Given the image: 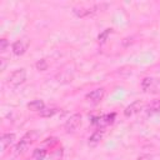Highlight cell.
<instances>
[{
  "label": "cell",
  "instance_id": "obj_15",
  "mask_svg": "<svg viewBox=\"0 0 160 160\" xmlns=\"http://www.w3.org/2000/svg\"><path fill=\"white\" fill-rule=\"evenodd\" d=\"M112 29L111 28H108V29H105V30H102L99 35H98V41H99V44H104L106 40H108V38H109V35L110 34H112Z\"/></svg>",
  "mask_w": 160,
  "mask_h": 160
},
{
  "label": "cell",
  "instance_id": "obj_16",
  "mask_svg": "<svg viewBox=\"0 0 160 160\" xmlns=\"http://www.w3.org/2000/svg\"><path fill=\"white\" fill-rule=\"evenodd\" d=\"M58 111H59V110H58L56 108H44V109L39 112V115H40L41 118H51V116L55 115Z\"/></svg>",
  "mask_w": 160,
  "mask_h": 160
},
{
  "label": "cell",
  "instance_id": "obj_4",
  "mask_svg": "<svg viewBox=\"0 0 160 160\" xmlns=\"http://www.w3.org/2000/svg\"><path fill=\"white\" fill-rule=\"evenodd\" d=\"M115 118H116V112H110V114H105V115H101L98 118H92L91 122L94 125H96L98 129H104V128L111 125L115 121Z\"/></svg>",
  "mask_w": 160,
  "mask_h": 160
},
{
  "label": "cell",
  "instance_id": "obj_5",
  "mask_svg": "<svg viewBox=\"0 0 160 160\" xmlns=\"http://www.w3.org/2000/svg\"><path fill=\"white\" fill-rule=\"evenodd\" d=\"M29 46H30V39H29L28 36H22V38L18 39V40L12 44L11 49H12L14 55L20 56V55H24V54L26 52V50H28Z\"/></svg>",
  "mask_w": 160,
  "mask_h": 160
},
{
  "label": "cell",
  "instance_id": "obj_14",
  "mask_svg": "<svg viewBox=\"0 0 160 160\" xmlns=\"http://www.w3.org/2000/svg\"><path fill=\"white\" fill-rule=\"evenodd\" d=\"M46 150L45 149H40V148H36L34 151H32V155H31V159L32 160H45L46 158Z\"/></svg>",
  "mask_w": 160,
  "mask_h": 160
},
{
  "label": "cell",
  "instance_id": "obj_2",
  "mask_svg": "<svg viewBox=\"0 0 160 160\" xmlns=\"http://www.w3.org/2000/svg\"><path fill=\"white\" fill-rule=\"evenodd\" d=\"M141 89L144 92L148 94H160V80L156 78L146 76L141 80Z\"/></svg>",
  "mask_w": 160,
  "mask_h": 160
},
{
  "label": "cell",
  "instance_id": "obj_8",
  "mask_svg": "<svg viewBox=\"0 0 160 160\" xmlns=\"http://www.w3.org/2000/svg\"><path fill=\"white\" fill-rule=\"evenodd\" d=\"M144 108H145L144 101H141V100H135V101H132L130 105H128V106L124 109V115H125L126 118H130V116L138 114V112H139L140 110H142Z\"/></svg>",
  "mask_w": 160,
  "mask_h": 160
},
{
  "label": "cell",
  "instance_id": "obj_6",
  "mask_svg": "<svg viewBox=\"0 0 160 160\" xmlns=\"http://www.w3.org/2000/svg\"><path fill=\"white\" fill-rule=\"evenodd\" d=\"M81 120H82L81 114H78V112H76V114L71 115V116L66 120V122H65V125H64L66 132H72V131H75V130L81 125Z\"/></svg>",
  "mask_w": 160,
  "mask_h": 160
},
{
  "label": "cell",
  "instance_id": "obj_20",
  "mask_svg": "<svg viewBox=\"0 0 160 160\" xmlns=\"http://www.w3.org/2000/svg\"><path fill=\"white\" fill-rule=\"evenodd\" d=\"M29 160H32V159H29Z\"/></svg>",
  "mask_w": 160,
  "mask_h": 160
},
{
  "label": "cell",
  "instance_id": "obj_11",
  "mask_svg": "<svg viewBox=\"0 0 160 160\" xmlns=\"http://www.w3.org/2000/svg\"><path fill=\"white\" fill-rule=\"evenodd\" d=\"M16 136L14 132H6V134H2L1 135V139H0V142H1V150H5L8 146H10L14 141H15Z\"/></svg>",
  "mask_w": 160,
  "mask_h": 160
},
{
  "label": "cell",
  "instance_id": "obj_13",
  "mask_svg": "<svg viewBox=\"0 0 160 160\" xmlns=\"http://www.w3.org/2000/svg\"><path fill=\"white\" fill-rule=\"evenodd\" d=\"M28 109L29 110H31V111H41L44 108H45V104H44V101L42 100H40V99H36V100H32V101H30V102H28Z\"/></svg>",
  "mask_w": 160,
  "mask_h": 160
},
{
  "label": "cell",
  "instance_id": "obj_10",
  "mask_svg": "<svg viewBox=\"0 0 160 160\" xmlns=\"http://www.w3.org/2000/svg\"><path fill=\"white\" fill-rule=\"evenodd\" d=\"M102 136H104V129H96V130L90 135L88 144H89L90 146H96V145L101 141Z\"/></svg>",
  "mask_w": 160,
  "mask_h": 160
},
{
  "label": "cell",
  "instance_id": "obj_21",
  "mask_svg": "<svg viewBox=\"0 0 160 160\" xmlns=\"http://www.w3.org/2000/svg\"><path fill=\"white\" fill-rule=\"evenodd\" d=\"M159 115H160V111H159Z\"/></svg>",
  "mask_w": 160,
  "mask_h": 160
},
{
  "label": "cell",
  "instance_id": "obj_7",
  "mask_svg": "<svg viewBox=\"0 0 160 160\" xmlns=\"http://www.w3.org/2000/svg\"><path fill=\"white\" fill-rule=\"evenodd\" d=\"M104 95H105V89L104 88H98V89H94L90 92H88L85 95V99L91 104H99L104 99Z\"/></svg>",
  "mask_w": 160,
  "mask_h": 160
},
{
  "label": "cell",
  "instance_id": "obj_9",
  "mask_svg": "<svg viewBox=\"0 0 160 160\" xmlns=\"http://www.w3.org/2000/svg\"><path fill=\"white\" fill-rule=\"evenodd\" d=\"M98 9H100L99 5H94V6H91V8H86V9H82V8L76 9V8H75V9L72 10V12H74L78 18H86V16H90V15H92L94 12H96Z\"/></svg>",
  "mask_w": 160,
  "mask_h": 160
},
{
  "label": "cell",
  "instance_id": "obj_1",
  "mask_svg": "<svg viewBox=\"0 0 160 160\" xmlns=\"http://www.w3.org/2000/svg\"><path fill=\"white\" fill-rule=\"evenodd\" d=\"M38 138H39V132H38L36 130H30V131L26 132V134L21 138V140L16 144V146H15V152H16V154H22L34 141L38 140Z\"/></svg>",
  "mask_w": 160,
  "mask_h": 160
},
{
  "label": "cell",
  "instance_id": "obj_12",
  "mask_svg": "<svg viewBox=\"0 0 160 160\" xmlns=\"http://www.w3.org/2000/svg\"><path fill=\"white\" fill-rule=\"evenodd\" d=\"M145 111H146L148 115L159 114V111H160V100H152L150 104H148V106L145 108Z\"/></svg>",
  "mask_w": 160,
  "mask_h": 160
},
{
  "label": "cell",
  "instance_id": "obj_19",
  "mask_svg": "<svg viewBox=\"0 0 160 160\" xmlns=\"http://www.w3.org/2000/svg\"><path fill=\"white\" fill-rule=\"evenodd\" d=\"M5 68H6V59L1 58V59H0V70H1V71H4V70H5Z\"/></svg>",
  "mask_w": 160,
  "mask_h": 160
},
{
  "label": "cell",
  "instance_id": "obj_18",
  "mask_svg": "<svg viewBox=\"0 0 160 160\" xmlns=\"http://www.w3.org/2000/svg\"><path fill=\"white\" fill-rule=\"evenodd\" d=\"M8 45H9V41L6 39H4V38L0 39V52H4L8 48Z\"/></svg>",
  "mask_w": 160,
  "mask_h": 160
},
{
  "label": "cell",
  "instance_id": "obj_17",
  "mask_svg": "<svg viewBox=\"0 0 160 160\" xmlns=\"http://www.w3.org/2000/svg\"><path fill=\"white\" fill-rule=\"evenodd\" d=\"M35 68H36V70H39V71H45V70H48L49 64H48V61H46L45 59H40V60L36 61Z\"/></svg>",
  "mask_w": 160,
  "mask_h": 160
},
{
  "label": "cell",
  "instance_id": "obj_3",
  "mask_svg": "<svg viewBox=\"0 0 160 160\" xmlns=\"http://www.w3.org/2000/svg\"><path fill=\"white\" fill-rule=\"evenodd\" d=\"M26 80V70L25 69H18L15 71H12L8 79V84L12 88L20 86L21 84H24Z\"/></svg>",
  "mask_w": 160,
  "mask_h": 160
}]
</instances>
